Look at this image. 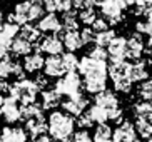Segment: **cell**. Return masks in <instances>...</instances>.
Returning a JSON list of instances; mask_svg holds the SVG:
<instances>
[{
	"instance_id": "cell-52",
	"label": "cell",
	"mask_w": 152,
	"mask_h": 142,
	"mask_svg": "<svg viewBox=\"0 0 152 142\" xmlns=\"http://www.w3.org/2000/svg\"><path fill=\"white\" fill-rule=\"evenodd\" d=\"M147 142H152V139H149V141H147Z\"/></svg>"
},
{
	"instance_id": "cell-23",
	"label": "cell",
	"mask_w": 152,
	"mask_h": 142,
	"mask_svg": "<svg viewBox=\"0 0 152 142\" xmlns=\"http://www.w3.org/2000/svg\"><path fill=\"white\" fill-rule=\"evenodd\" d=\"M20 37H23L25 40H28L34 47L39 44V40L42 39V32L37 29V27L30 25V23H25V25L20 27Z\"/></svg>"
},
{
	"instance_id": "cell-27",
	"label": "cell",
	"mask_w": 152,
	"mask_h": 142,
	"mask_svg": "<svg viewBox=\"0 0 152 142\" xmlns=\"http://www.w3.org/2000/svg\"><path fill=\"white\" fill-rule=\"evenodd\" d=\"M60 22H62V32H74L79 29V20L74 12H65Z\"/></svg>"
},
{
	"instance_id": "cell-8",
	"label": "cell",
	"mask_w": 152,
	"mask_h": 142,
	"mask_svg": "<svg viewBox=\"0 0 152 142\" xmlns=\"http://www.w3.org/2000/svg\"><path fill=\"white\" fill-rule=\"evenodd\" d=\"M35 47H37V52H45V53H49V55H60L64 50L62 39L57 34L42 37Z\"/></svg>"
},
{
	"instance_id": "cell-2",
	"label": "cell",
	"mask_w": 152,
	"mask_h": 142,
	"mask_svg": "<svg viewBox=\"0 0 152 142\" xmlns=\"http://www.w3.org/2000/svg\"><path fill=\"white\" fill-rule=\"evenodd\" d=\"M74 129H75V120L72 116H69L67 112H60V111L50 112L49 119H47V130H49L50 137L54 141L70 142Z\"/></svg>"
},
{
	"instance_id": "cell-31",
	"label": "cell",
	"mask_w": 152,
	"mask_h": 142,
	"mask_svg": "<svg viewBox=\"0 0 152 142\" xmlns=\"http://www.w3.org/2000/svg\"><path fill=\"white\" fill-rule=\"evenodd\" d=\"M114 37H115V32L110 30V29H107V30L104 32H99V34H95V45L97 47H109V44H110L112 40H114Z\"/></svg>"
},
{
	"instance_id": "cell-33",
	"label": "cell",
	"mask_w": 152,
	"mask_h": 142,
	"mask_svg": "<svg viewBox=\"0 0 152 142\" xmlns=\"http://www.w3.org/2000/svg\"><path fill=\"white\" fill-rule=\"evenodd\" d=\"M137 94L142 100H151L152 99V80H144V82H140Z\"/></svg>"
},
{
	"instance_id": "cell-38",
	"label": "cell",
	"mask_w": 152,
	"mask_h": 142,
	"mask_svg": "<svg viewBox=\"0 0 152 142\" xmlns=\"http://www.w3.org/2000/svg\"><path fill=\"white\" fill-rule=\"evenodd\" d=\"M70 142H94L92 141V137H90V134L87 129H80V130H77V132L72 134V139Z\"/></svg>"
},
{
	"instance_id": "cell-12",
	"label": "cell",
	"mask_w": 152,
	"mask_h": 142,
	"mask_svg": "<svg viewBox=\"0 0 152 142\" xmlns=\"http://www.w3.org/2000/svg\"><path fill=\"white\" fill-rule=\"evenodd\" d=\"M44 74L47 77H57V79L65 75L62 59L58 57V55H49L44 62Z\"/></svg>"
},
{
	"instance_id": "cell-5",
	"label": "cell",
	"mask_w": 152,
	"mask_h": 142,
	"mask_svg": "<svg viewBox=\"0 0 152 142\" xmlns=\"http://www.w3.org/2000/svg\"><path fill=\"white\" fill-rule=\"evenodd\" d=\"M100 5V12L112 25H115L122 20V10L125 9L121 0H97Z\"/></svg>"
},
{
	"instance_id": "cell-4",
	"label": "cell",
	"mask_w": 152,
	"mask_h": 142,
	"mask_svg": "<svg viewBox=\"0 0 152 142\" xmlns=\"http://www.w3.org/2000/svg\"><path fill=\"white\" fill-rule=\"evenodd\" d=\"M80 89H82V80L77 72H67L55 84V90L60 95H67V97H75V95L82 94Z\"/></svg>"
},
{
	"instance_id": "cell-48",
	"label": "cell",
	"mask_w": 152,
	"mask_h": 142,
	"mask_svg": "<svg viewBox=\"0 0 152 142\" xmlns=\"http://www.w3.org/2000/svg\"><path fill=\"white\" fill-rule=\"evenodd\" d=\"M2 102H4V97L0 95V117H2Z\"/></svg>"
},
{
	"instance_id": "cell-18",
	"label": "cell",
	"mask_w": 152,
	"mask_h": 142,
	"mask_svg": "<svg viewBox=\"0 0 152 142\" xmlns=\"http://www.w3.org/2000/svg\"><path fill=\"white\" fill-rule=\"evenodd\" d=\"M47 130V122H45V117H34V119L25 120V132L30 134L32 137H37V135H42Z\"/></svg>"
},
{
	"instance_id": "cell-44",
	"label": "cell",
	"mask_w": 152,
	"mask_h": 142,
	"mask_svg": "<svg viewBox=\"0 0 152 142\" xmlns=\"http://www.w3.org/2000/svg\"><path fill=\"white\" fill-rule=\"evenodd\" d=\"M32 142H52V137L45 135V134H42V135H37V137H34V141H32Z\"/></svg>"
},
{
	"instance_id": "cell-20",
	"label": "cell",
	"mask_w": 152,
	"mask_h": 142,
	"mask_svg": "<svg viewBox=\"0 0 152 142\" xmlns=\"http://www.w3.org/2000/svg\"><path fill=\"white\" fill-rule=\"evenodd\" d=\"M60 104H62V95H60L55 89L44 90V92H42V109L52 111V109H55V107L60 105Z\"/></svg>"
},
{
	"instance_id": "cell-15",
	"label": "cell",
	"mask_w": 152,
	"mask_h": 142,
	"mask_svg": "<svg viewBox=\"0 0 152 142\" xmlns=\"http://www.w3.org/2000/svg\"><path fill=\"white\" fill-rule=\"evenodd\" d=\"M95 105L104 107L109 114L110 111L119 109V99H117V95L112 94L110 90H102V92L95 94Z\"/></svg>"
},
{
	"instance_id": "cell-16",
	"label": "cell",
	"mask_w": 152,
	"mask_h": 142,
	"mask_svg": "<svg viewBox=\"0 0 152 142\" xmlns=\"http://www.w3.org/2000/svg\"><path fill=\"white\" fill-rule=\"evenodd\" d=\"M0 142H27V132L22 127H4L0 130Z\"/></svg>"
},
{
	"instance_id": "cell-46",
	"label": "cell",
	"mask_w": 152,
	"mask_h": 142,
	"mask_svg": "<svg viewBox=\"0 0 152 142\" xmlns=\"http://www.w3.org/2000/svg\"><path fill=\"white\" fill-rule=\"evenodd\" d=\"M145 53H147L149 57H152V45H149L147 49H145Z\"/></svg>"
},
{
	"instance_id": "cell-47",
	"label": "cell",
	"mask_w": 152,
	"mask_h": 142,
	"mask_svg": "<svg viewBox=\"0 0 152 142\" xmlns=\"http://www.w3.org/2000/svg\"><path fill=\"white\" fill-rule=\"evenodd\" d=\"M2 25H4V12L0 10V29H2Z\"/></svg>"
},
{
	"instance_id": "cell-7",
	"label": "cell",
	"mask_w": 152,
	"mask_h": 142,
	"mask_svg": "<svg viewBox=\"0 0 152 142\" xmlns=\"http://www.w3.org/2000/svg\"><path fill=\"white\" fill-rule=\"evenodd\" d=\"M23 74H25V70H23L22 64L15 62L10 55H5V57L0 59V79L7 80L10 75H15L20 80V79H25Z\"/></svg>"
},
{
	"instance_id": "cell-28",
	"label": "cell",
	"mask_w": 152,
	"mask_h": 142,
	"mask_svg": "<svg viewBox=\"0 0 152 142\" xmlns=\"http://www.w3.org/2000/svg\"><path fill=\"white\" fill-rule=\"evenodd\" d=\"M44 116V109L39 104H30V105H22V119L28 120L34 117H40Z\"/></svg>"
},
{
	"instance_id": "cell-29",
	"label": "cell",
	"mask_w": 152,
	"mask_h": 142,
	"mask_svg": "<svg viewBox=\"0 0 152 142\" xmlns=\"http://www.w3.org/2000/svg\"><path fill=\"white\" fill-rule=\"evenodd\" d=\"M134 129H135V134H139V137L147 139V141L152 137V122H147V120H142V119H137Z\"/></svg>"
},
{
	"instance_id": "cell-25",
	"label": "cell",
	"mask_w": 152,
	"mask_h": 142,
	"mask_svg": "<svg viewBox=\"0 0 152 142\" xmlns=\"http://www.w3.org/2000/svg\"><path fill=\"white\" fill-rule=\"evenodd\" d=\"M45 13L44 0H30V9H28V23L34 20H40Z\"/></svg>"
},
{
	"instance_id": "cell-9",
	"label": "cell",
	"mask_w": 152,
	"mask_h": 142,
	"mask_svg": "<svg viewBox=\"0 0 152 142\" xmlns=\"http://www.w3.org/2000/svg\"><path fill=\"white\" fill-rule=\"evenodd\" d=\"M87 104H89L87 97L82 95V94H79L75 97H69L65 102H62V107H64V112H67L69 116L77 117V116H82L84 114V111L87 109Z\"/></svg>"
},
{
	"instance_id": "cell-24",
	"label": "cell",
	"mask_w": 152,
	"mask_h": 142,
	"mask_svg": "<svg viewBox=\"0 0 152 142\" xmlns=\"http://www.w3.org/2000/svg\"><path fill=\"white\" fill-rule=\"evenodd\" d=\"M134 112L137 119L147 120V122H152V102L151 100H142L134 105Z\"/></svg>"
},
{
	"instance_id": "cell-22",
	"label": "cell",
	"mask_w": 152,
	"mask_h": 142,
	"mask_svg": "<svg viewBox=\"0 0 152 142\" xmlns=\"http://www.w3.org/2000/svg\"><path fill=\"white\" fill-rule=\"evenodd\" d=\"M147 69H145V64L137 60V62L130 64V70H129V79L130 82L134 84V82H144V80H147Z\"/></svg>"
},
{
	"instance_id": "cell-21",
	"label": "cell",
	"mask_w": 152,
	"mask_h": 142,
	"mask_svg": "<svg viewBox=\"0 0 152 142\" xmlns=\"http://www.w3.org/2000/svg\"><path fill=\"white\" fill-rule=\"evenodd\" d=\"M62 44L64 47L69 50V52H75V50H79L82 47V40H80V34L77 30L74 32H64V37H62Z\"/></svg>"
},
{
	"instance_id": "cell-13",
	"label": "cell",
	"mask_w": 152,
	"mask_h": 142,
	"mask_svg": "<svg viewBox=\"0 0 152 142\" xmlns=\"http://www.w3.org/2000/svg\"><path fill=\"white\" fill-rule=\"evenodd\" d=\"M145 47H144V40L140 34H134L127 40V49H125V59H130V60H139L140 55L144 53Z\"/></svg>"
},
{
	"instance_id": "cell-11",
	"label": "cell",
	"mask_w": 152,
	"mask_h": 142,
	"mask_svg": "<svg viewBox=\"0 0 152 142\" xmlns=\"http://www.w3.org/2000/svg\"><path fill=\"white\" fill-rule=\"evenodd\" d=\"M125 49H127V40L124 37H114L107 47V53L112 62H122L125 60Z\"/></svg>"
},
{
	"instance_id": "cell-10",
	"label": "cell",
	"mask_w": 152,
	"mask_h": 142,
	"mask_svg": "<svg viewBox=\"0 0 152 142\" xmlns=\"http://www.w3.org/2000/svg\"><path fill=\"white\" fill-rule=\"evenodd\" d=\"M112 142H137L134 125L130 122H122L114 132H112Z\"/></svg>"
},
{
	"instance_id": "cell-3",
	"label": "cell",
	"mask_w": 152,
	"mask_h": 142,
	"mask_svg": "<svg viewBox=\"0 0 152 142\" xmlns=\"http://www.w3.org/2000/svg\"><path fill=\"white\" fill-rule=\"evenodd\" d=\"M39 92H40L39 85L35 84V80H30V79L17 80V82H14V84L10 85V89H9L10 97L17 99L22 105L35 104V99H37V94Z\"/></svg>"
},
{
	"instance_id": "cell-6",
	"label": "cell",
	"mask_w": 152,
	"mask_h": 142,
	"mask_svg": "<svg viewBox=\"0 0 152 142\" xmlns=\"http://www.w3.org/2000/svg\"><path fill=\"white\" fill-rule=\"evenodd\" d=\"M2 117L5 119V122L9 124H15L22 119V104L18 102L14 97H5L2 102Z\"/></svg>"
},
{
	"instance_id": "cell-36",
	"label": "cell",
	"mask_w": 152,
	"mask_h": 142,
	"mask_svg": "<svg viewBox=\"0 0 152 142\" xmlns=\"http://www.w3.org/2000/svg\"><path fill=\"white\" fill-rule=\"evenodd\" d=\"M114 82V89L119 90V92H130V89H132V82H130L127 77H124V79H117V80H112Z\"/></svg>"
},
{
	"instance_id": "cell-30",
	"label": "cell",
	"mask_w": 152,
	"mask_h": 142,
	"mask_svg": "<svg viewBox=\"0 0 152 142\" xmlns=\"http://www.w3.org/2000/svg\"><path fill=\"white\" fill-rule=\"evenodd\" d=\"M60 59H62L65 74H67V72H75L77 69H79V59L75 57V53H72V52L62 53V55H60Z\"/></svg>"
},
{
	"instance_id": "cell-19",
	"label": "cell",
	"mask_w": 152,
	"mask_h": 142,
	"mask_svg": "<svg viewBox=\"0 0 152 142\" xmlns=\"http://www.w3.org/2000/svg\"><path fill=\"white\" fill-rule=\"evenodd\" d=\"M32 49H34V45L28 42V40H25L23 37L17 35L14 40H12V45H10V50H12V53L14 55H17V57H25V55H28V53H32Z\"/></svg>"
},
{
	"instance_id": "cell-17",
	"label": "cell",
	"mask_w": 152,
	"mask_h": 142,
	"mask_svg": "<svg viewBox=\"0 0 152 142\" xmlns=\"http://www.w3.org/2000/svg\"><path fill=\"white\" fill-rule=\"evenodd\" d=\"M44 62H45V59L42 57L40 52H32L28 55H25L22 67H23V70L28 72V74H35V72L44 69Z\"/></svg>"
},
{
	"instance_id": "cell-26",
	"label": "cell",
	"mask_w": 152,
	"mask_h": 142,
	"mask_svg": "<svg viewBox=\"0 0 152 142\" xmlns=\"http://www.w3.org/2000/svg\"><path fill=\"white\" fill-rule=\"evenodd\" d=\"M87 114H89V117L92 119V122H97V124H104L105 120H109V114H107V111L104 109V107H100V105H92V107H89V111H87Z\"/></svg>"
},
{
	"instance_id": "cell-14",
	"label": "cell",
	"mask_w": 152,
	"mask_h": 142,
	"mask_svg": "<svg viewBox=\"0 0 152 142\" xmlns=\"http://www.w3.org/2000/svg\"><path fill=\"white\" fill-rule=\"evenodd\" d=\"M37 29L40 32H50V34H58L62 32V22L58 20V17L55 13H47L39 20Z\"/></svg>"
},
{
	"instance_id": "cell-41",
	"label": "cell",
	"mask_w": 152,
	"mask_h": 142,
	"mask_svg": "<svg viewBox=\"0 0 152 142\" xmlns=\"http://www.w3.org/2000/svg\"><path fill=\"white\" fill-rule=\"evenodd\" d=\"M92 30L95 32V34H99V32H104V30H107V22L104 20V18H95V22L92 23Z\"/></svg>"
},
{
	"instance_id": "cell-49",
	"label": "cell",
	"mask_w": 152,
	"mask_h": 142,
	"mask_svg": "<svg viewBox=\"0 0 152 142\" xmlns=\"http://www.w3.org/2000/svg\"><path fill=\"white\" fill-rule=\"evenodd\" d=\"M149 45H152V32L149 34Z\"/></svg>"
},
{
	"instance_id": "cell-35",
	"label": "cell",
	"mask_w": 152,
	"mask_h": 142,
	"mask_svg": "<svg viewBox=\"0 0 152 142\" xmlns=\"http://www.w3.org/2000/svg\"><path fill=\"white\" fill-rule=\"evenodd\" d=\"M12 40L7 34L0 30V59L5 57V55H9V50H10V45H12Z\"/></svg>"
},
{
	"instance_id": "cell-32",
	"label": "cell",
	"mask_w": 152,
	"mask_h": 142,
	"mask_svg": "<svg viewBox=\"0 0 152 142\" xmlns=\"http://www.w3.org/2000/svg\"><path fill=\"white\" fill-rule=\"evenodd\" d=\"M107 139H112L110 125H107L105 122L104 124H99L95 127V141H107Z\"/></svg>"
},
{
	"instance_id": "cell-1",
	"label": "cell",
	"mask_w": 152,
	"mask_h": 142,
	"mask_svg": "<svg viewBox=\"0 0 152 142\" xmlns=\"http://www.w3.org/2000/svg\"><path fill=\"white\" fill-rule=\"evenodd\" d=\"M77 70L84 75V87L90 94H99L105 90L107 87V64L94 60L87 57H82L79 60V69Z\"/></svg>"
},
{
	"instance_id": "cell-51",
	"label": "cell",
	"mask_w": 152,
	"mask_h": 142,
	"mask_svg": "<svg viewBox=\"0 0 152 142\" xmlns=\"http://www.w3.org/2000/svg\"><path fill=\"white\" fill-rule=\"evenodd\" d=\"M65 2H69V4H74V0H65Z\"/></svg>"
},
{
	"instance_id": "cell-40",
	"label": "cell",
	"mask_w": 152,
	"mask_h": 142,
	"mask_svg": "<svg viewBox=\"0 0 152 142\" xmlns=\"http://www.w3.org/2000/svg\"><path fill=\"white\" fill-rule=\"evenodd\" d=\"M135 29H137L139 34H147V35L152 32V25L147 22V20H140V22H137Z\"/></svg>"
},
{
	"instance_id": "cell-45",
	"label": "cell",
	"mask_w": 152,
	"mask_h": 142,
	"mask_svg": "<svg viewBox=\"0 0 152 142\" xmlns=\"http://www.w3.org/2000/svg\"><path fill=\"white\" fill-rule=\"evenodd\" d=\"M122 4H124V7L125 9H127V7H129V5H132V4H135V0H121Z\"/></svg>"
},
{
	"instance_id": "cell-42",
	"label": "cell",
	"mask_w": 152,
	"mask_h": 142,
	"mask_svg": "<svg viewBox=\"0 0 152 142\" xmlns=\"http://www.w3.org/2000/svg\"><path fill=\"white\" fill-rule=\"evenodd\" d=\"M77 124L80 125V127H85V129H87V127H90V125H94V122H92V119L89 117V114L85 112V114L79 116V122H77Z\"/></svg>"
},
{
	"instance_id": "cell-39",
	"label": "cell",
	"mask_w": 152,
	"mask_h": 142,
	"mask_svg": "<svg viewBox=\"0 0 152 142\" xmlns=\"http://www.w3.org/2000/svg\"><path fill=\"white\" fill-rule=\"evenodd\" d=\"M80 34V40H82V44L84 45H89V44H92L95 40V32L90 29V27H85L82 32H79Z\"/></svg>"
},
{
	"instance_id": "cell-50",
	"label": "cell",
	"mask_w": 152,
	"mask_h": 142,
	"mask_svg": "<svg viewBox=\"0 0 152 142\" xmlns=\"http://www.w3.org/2000/svg\"><path fill=\"white\" fill-rule=\"evenodd\" d=\"M94 142H112V139H107V141H94Z\"/></svg>"
},
{
	"instance_id": "cell-43",
	"label": "cell",
	"mask_w": 152,
	"mask_h": 142,
	"mask_svg": "<svg viewBox=\"0 0 152 142\" xmlns=\"http://www.w3.org/2000/svg\"><path fill=\"white\" fill-rule=\"evenodd\" d=\"M9 89H10V85L7 84V80L0 79V95H2L4 92H9Z\"/></svg>"
},
{
	"instance_id": "cell-34",
	"label": "cell",
	"mask_w": 152,
	"mask_h": 142,
	"mask_svg": "<svg viewBox=\"0 0 152 142\" xmlns=\"http://www.w3.org/2000/svg\"><path fill=\"white\" fill-rule=\"evenodd\" d=\"M79 18H80V22L85 23V25H92V23L95 22V18H97L95 9H84V10H80Z\"/></svg>"
},
{
	"instance_id": "cell-37",
	"label": "cell",
	"mask_w": 152,
	"mask_h": 142,
	"mask_svg": "<svg viewBox=\"0 0 152 142\" xmlns=\"http://www.w3.org/2000/svg\"><path fill=\"white\" fill-rule=\"evenodd\" d=\"M89 57H90V59H94V60L105 62V60H107V57H109V53H107V50L104 49V47H97V45H95L94 49H90Z\"/></svg>"
}]
</instances>
